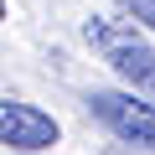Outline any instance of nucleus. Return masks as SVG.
I'll return each instance as SVG.
<instances>
[{
	"instance_id": "3",
	"label": "nucleus",
	"mask_w": 155,
	"mask_h": 155,
	"mask_svg": "<svg viewBox=\"0 0 155 155\" xmlns=\"http://www.w3.org/2000/svg\"><path fill=\"white\" fill-rule=\"evenodd\" d=\"M0 145L11 150H47L57 145V119L21 104V98H0Z\"/></svg>"
},
{
	"instance_id": "5",
	"label": "nucleus",
	"mask_w": 155,
	"mask_h": 155,
	"mask_svg": "<svg viewBox=\"0 0 155 155\" xmlns=\"http://www.w3.org/2000/svg\"><path fill=\"white\" fill-rule=\"evenodd\" d=\"M0 21H5V0H0Z\"/></svg>"
},
{
	"instance_id": "2",
	"label": "nucleus",
	"mask_w": 155,
	"mask_h": 155,
	"mask_svg": "<svg viewBox=\"0 0 155 155\" xmlns=\"http://www.w3.org/2000/svg\"><path fill=\"white\" fill-rule=\"evenodd\" d=\"M88 109L134 150H155V104H140L134 93H114V88H93Z\"/></svg>"
},
{
	"instance_id": "1",
	"label": "nucleus",
	"mask_w": 155,
	"mask_h": 155,
	"mask_svg": "<svg viewBox=\"0 0 155 155\" xmlns=\"http://www.w3.org/2000/svg\"><path fill=\"white\" fill-rule=\"evenodd\" d=\"M88 41L109 57V67L124 78L129 88H140V93L155 98V47L140 41L134 26H104V21H88Z\"/></svg>"
},
{
	"instance_id": "4",
	"label": "nucleus",
	"mask_w": 155,
	"mask_h": 155,
	"mask_svg": "<svg viewBox=\"0 0 155 155\" xmlns=\"http://www.w3.org/2000/svg\"><path fill=\"white\" fill-rule=\"evenodd\" d=\"M119 5H124L140 26H150V31H155V0H119Z\"/></svg>"
}]
</instances>
